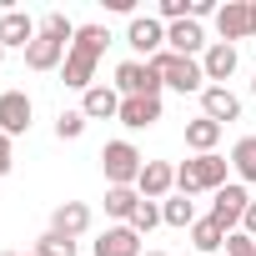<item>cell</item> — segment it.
<instances>
[{"instance_id":"8","label":"cell","mask_w":256,"mask_h":256,"mask_svg":"<svg viewBox=\"0 0 256 256\" xmlns=\"http://www.w3.org/2000/svg\"><path fill=\"white\" fill-rule=\"evenodd\" d=\"M216 30H221V40H226V46H236V40H251V36H256L251 0H226V6L216 10Z\"/></svg>"},{"instance_id":"22","label":"cell","mask_w":256,"mask_h":256,"mask_svg":"<svg viewBox=\"0 0 256 256\" xmlns=\"http://www.w3.org/2000/svg\"><path fill=\"white\" fill-rule=\"evenodd\" d=\"M136 206H141V191H136V186H110V191H106V216H116L120 226L131 221Z\"/></svg>"},{"instance_id":"5","label":"cell","mask_w":256,"mask_h":256,"mask_svg":"<svg viewBox=\"0 0 256 256\" xmlns=\"http://www.w3.org/2000/svg\"><path fill=\"white\" fill-rule=\"evenodd\" d=\"M141 166H146V156H141L131 141H106V146H100V171H106L110 186H136Z\"/></svg>"},{"instance_id":"33","label":"cell","mask_w":256,"mask_h":256,"mask_svg":"<svg viewBox=\"0 0 256 256\" xmlns=\"http://www.w3.org/2000/svg\"><path fill=\"white\" fill-rule=\"evenodd\" d=\"M146 256H166V251H146Z\"/></svg>"},{"instance_id":"16","label":"cell","mask_w":256,"mask_h":256,"mask_svg":"<svg viewBox=\"0 0 256 256\" xmlns=\"http://www.w3.org/2000/svg\"><path fill=\"white\" fill-rule=\"evenodd\" d=\"M201 70H206V86H226V80L236 76V46H226V40L206 46V56H201Z\"/></svg>"},{"instance_id":"26","label":"cell","mask_w":256,"mask_h":256,"mask_svg":"<svg viewBox=\"0 0 256 256\" xmlns=\"http://www.w3.org/2000/svg\"><path fill=\"white\" fill-rule=\"evenodd\" d=\"M30 256H76V241L70 236H56V231H46L40 241H36V251Z\"/></svg>"},{"instance_id":"30","label":"cell","mask_w":256,"mask_h":256,"mask_svg":"<svg viewBox=\"0 0 256 256\" xmlns=\"http://www.w3.org/2000/svg\"><path fill=\"white\" fill-rule=\"evenodd\" d=\"M241 231L256 236V196H251V206H246V216H241Z\"/></svg>"},{"instance_id":"17","label":"cell","mask_w":256,"mask_h":256,"mask_svg":"<svg viewBox=\"0 0 256 256\" xmlns=\"http://www.w3.org/2000/svg\"><path fill=\"white\" fill-rule=\"evenodd\" d=\"M36 36H40V26H36L26 10H6V16H0V46H20V50H30Z\"/></svg>"},{"instance_id":"28","label":"cell","mask_w":256,"mask_h":256,"mask_svg":"<svg viewBox=\"0 0 256 256\" xmlns=\"http://www.w3.org/2000/svg\"><path fill=\"white\" fill-rule=\"evenodd\" d=\"M226 256H256V236L231 231V236H226Z\"/></svg>"},{"instance_id":"20","label":"cell","mask_w":256,"mask_h":256,"mask_svg":"<svg viewBox=\"0 0 256 256\" xmlns=\"http://www.w3.org/2000/svg\"><path fill=\"white\" fill-rule=\"evenodd\" d=\"M216 141H221V126H216L211 116H196V120H186V146H191L196 156H211V151H216Z\"/></svg>"},{"instance_id":"12","label":"cell","mask_w":256,"mask_h":256,"mask_svg":"<svg viewBox=\"0 0 256 256\" xmlns=\"http://www.w3.org/2000/svg\"><path fill=\"white\" fill-rule=\"evenodd\" d=\"M136 191H141L146 201H166V196L176 191V166H171V161H146L141 176H136Z\"/></svg>"},{"instance_id":"34","label":"cell","mask_w":256,"mask_h":256,"mask_svg":"<svg viewBox=\"0 0 256 256\" xmlns=\"http://www.w3.org/2000/svg\"><path fill=\"white\" fill-rule=\"evenodd\" d=\"M251 96H256V76H251Z\"/></svg>"},{"instance_id":"29","label":"cell","mask_w":256,"mask_h":256,"mask_svg":"<svg viewBox=\"0 0 256 256\" xmlns=\"http://www.w3.org/2000/svg\"><path fill=\"white\" fill-rule=\"evenodd\" d=\"M216 10H221L216 0H191V20H196V26H201L206 16H216Z\"/></svg>"},{"instance_id":"32","label":"cell","mask_w":256,"mask_h":256,"mask_svg":"<svg viewBox=\"0 0 256 256\" xmlns=\"http://www.w3.org/2000/svg\"><path fill=\"white\" fill-rule=\"evenodd\" d=\"M0 151H10V136H6V131H0Z\"/></svg>"},{"instance_id":"36","label":"cell","mask_w":256,"mask_h":256,"mask_svg":"<svg viewBox=\"0 0 256 256\" xmlns=\"http://www.w3.org/2000/svg\"><path fill=\"white\" fill-rule=\"evenodd\" d=\"M251 16H256V0H251Z\"/></svg>"},{"instance_id":"27","label":"cell","mask_w":256,"mask_h":256,"mask_svg":"<svg viewBox=\"0 0 256 256\" xmlns=\"http://www.w3.org/2000/svg\"><path fill=\"white\" fill-rule=\"evenodd\" d=\"M80 131H86V110H60L56 116V136L60 141H76Z\"/></svg>"},{"instance_id":"15","label":"cell","mask_w":256,"mask_h":256,"mask_svg":"<svg viewBox=\"0 0 256 256\" xmlns=\"http://www.w3.org/2000/svg\"><path fill=\"white\" fill-rule=\"evenodd\" d=\"M50 231H56V236H70V241L86 236V231H90V206H86V201H60V206L50 211Z\"/></svg>"},{"instance_id":"21","label":"cell","mask_w":256,"mask_h":256,"mask_svg":"<svg viewBox=\"0 0 256 256\" xmlns=\"http://www.w3.org/2000/svg\"><path fill=\"white\" fill-rule=\"evenodd\" d=\"M231 171H236L241 186H256V136H241L231 146Z\"/></svg>"},{"instance_id":"3","label":"cell","mask_w":256,"mask_h":256,"mask_svg":"<svg viewBox=\"0 0 256 256\" xmlns=\"http://www.w3.org/2000/svg\"><path fill=\"white\" fill-rule=\"evenodd\" d=\"M231 176V156H196V161H181L176 166V191L181 196H201V191H221Z\"/></svg>"},{"instance_id":"6","label":"cell","mask_w":256,"mask_h":256,"mask_svg":"<svg viewBox=\"0 0 256 256\" xmlns=\"http://www.w3.org/2000/svg\"><path fill=\"white\" fill-rule=\"evenodd\" d=\"M216 201H211V221L231 236V231H241V216H246V206H251V191L241 186V181H226L221 191H211Z\"/></svg>"},{"instance_id":"37","label":"cell","mask_w":256,"mask_h":256,"mask_svg":"<svg viewBox=\"0 0 256 256\" xmlns=\"http://www.w3.org/2000/svg\"><path fill=\"white\" fill-rule=\"evenodd\" d=\"M0 256H16V251H0Z\"/></svg>"},{"instance_id":"13","label":"cell","mask_w":256,"mask_h":256,"mask_svg":"<svg viewBox=\"0 0 256 256\" xmlns=\"http://www.w3.org/2000/svg\"><path fill=\"white\" fill-rule=\"evenodd\" d=\"M166 50L201 60V56H206V30H201L196 20H176V26H166Z\"/></svg>"},{"instance_id":"31","label":"cell","mask_w":256,"mask_h":256,"mask_svg":"<svg viewBox=\"0 0 256 256\" xmlns=\"http://www.w3.org/2000/svg\"><path fill=\"white\" fill-rule=\"evenodd\" d=\"M10 166H16V161H10V151H0V176H10Z\"/></svg>"},{"instance_id":"10","label":"cell","mask_w":256,"mask_h":256,"mask_svg":"<svg viewBox=\"0 0 256 256\" xmlns=\"http://www.w3.org/2000/svg\"><path fill=\"white\" fill-rule=\"evenodd\" d=\"M126 46H131L136 56H161V46H166V26L156 20V16H131V30H126Z\"/></svg>"},{"instance_id":"19","label":"cell","mask_w":256,"mask_h":256,"mask_svg":"<svg viewBox=\"0 0 256 256\" xmlns=\"http://www.w3.org/2000/svg\"><path fill=\"white\" fill-rule=\"evenodd\" d=\"M96 256H141V236L131 226H106L96 241Z\"/></svg>"},{"instance_id":"18","label":"cell","mask_w":256,"mask_h":256,"mask_svg":"<svg viewBox=\"0 0 256 256\" xmlns=\"http://www.w3.org/2000/svg\"><path fill=\"white\" fill-rule=\"evenodd\" d=\"M80 110H86V120H110V116H120V90L116 86H90L80 96Z\"/></svg>"},{"instance_id":"4","label":"cell","mask_w":256,"mask_h":256,"mask_svg":"<svg viewBox=\"0 0 256 256\" xmlns=\"http://www.w3.org/2000/svg\"><path fill=\"white\" fill-rule=\"evenodd\" d=\"M151 66L161 70V80L171 86V90H181V96H201L206 90V70H201V60H191V56H171V50H161V56H151Z\"/></svg>"},{"instance_id":"11","label":"cell","mask_w":256,"mask_h":256,"mask_svg":"<svg viewBox=\"0 0 256 256\" xmlns=\"http://www.w3.org/2000/svg\"><path fill=\"white\" fill-rule=\"evenodd\" d=\"M126 131H146V126L161 120V96H120V116Z\"/></svg>"},{"instance_id":"25","label":"cell","mask_w":256,"mask_h":256,"mask_svg":"<svg viewBox=\"0 0 256 256\" xmlns=\"http://www.w3.org/2000/svg\"><path fill=\"white\" fill-rule=\"evenodd\" d=\"M126 226H131V231H136V236H146V231H156V226H161V206H156V201H146V196H141V206H136V211H131V221H126Z\"/></svg>"},{"instance_id":"9","label":"cell","mask_w":256,"mask_h":256,"mask_svg":"<svg viewBox=\"0 0 256 256\" xmlns=\"http://www.w3.org/2000/svg\"><path fill=\"white\" fill-rule=\"evenodd\" d=\"M30 116H36V106H30L26 90H0V131L6 136H26Z\"/></svg>"},{"instance_id":"7","label":"cell","mask_w":256,"mask_h":256,"mask_svg":"<svg viewBox=\"0 0 256 256\" xmlns=\"http://www.w3.org/2000/svg\"><path fill=\"white\" fill-rule=\"evenodd\" d=\"M161 70L151 60H120L116 66V90L120 96H161Z\"/></svg>"},{"instance_id":"1","label":"cell","mask_w":256,"mask_h":256,"mask_svg":"<svg viewBox=\"0 0 256 256\" xmlns=\"http://www.w3.org/2000/svg\"><path fill=\"white\" fill-rule=\"evenodd\" d=\"M106 46H110V30H106V26H76L70 56H66V66H60V80L86 96V90L96 86V60L106 56Z\"/></svg>"},{"instance_id":"14","label":"cell","mask_w":256,"mask_h":256,"mask_svg":"<svg viewBox=\"0 0 256 256\" xmlns=\"http://www.w3.org/2000/svg\"><path fill=\"white\" fill-rule=\"evenodd\" d=\"M201 116H211L216 126L241 120V100H236V90H231V86H206V90H201Z\"/></svg>"},{"instance_id":"23","label":"cell","mask_w":256,"mask_h":256,"mask_svg":"<svg viewBox=\"0 0 256 256\" xmlns=\"http://www.w3.org/2000/svg\"><path fill=\"white\" fill-rule=\"evenodd\" d=\"M161 221L166 226H196V201L191 196H166L161 201Z\"/></svg>"},{"instance_id":"2","label":"cell","mask_w":256,"mask_h":256,"mask_svg":"<svg viewBox=\"0 0 256 256\" xmlns=\"http://www.w3.org/2000/svg\"><path fill=\"white\" fill-rule=\"evenodd\" d=\"M70 40H76V26H70L60 10H50V16L40 20V36H36L30 50H26V66H30V70H56V66H66Z\"/></svg>"},{"instance_id":"24","label":"cell","mask_w":256,"mask_h":256,"mask_svg":"<svg viewBox=\"0 0 256 256\" xmlns=\"http://www.w3.org/2000/svg\"><path fill=\"white\" fill-rule=\"evenodd\" d=\"M191 241H196V251H201V256H211V251H221V246H226V231H221L211 216H201V221L191 226Z\"/></svg>"},{"instance_id":"35","label":"cell","mask_w":256,"mask_h":256,"mask_svg":"<svg viewBox=\"0 0 256 256\" xmlns=\"http://www.w3.org/2000/svg\"><path fill=\"white\" fill-rule=\"evenodd\" d=\"M0 60H6V46H0Z\"/></svg>"}]
</instances>
